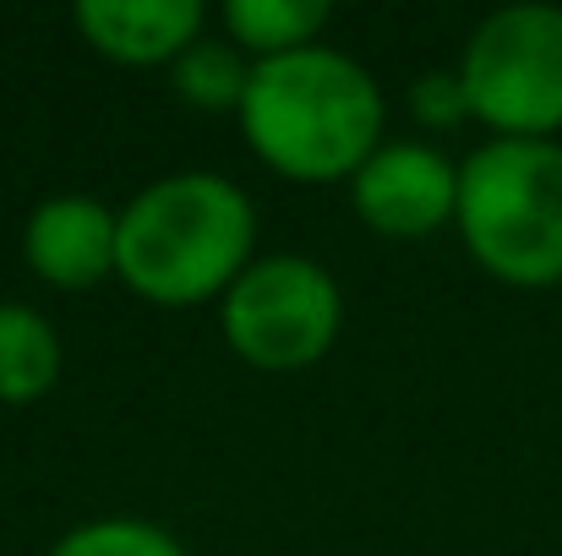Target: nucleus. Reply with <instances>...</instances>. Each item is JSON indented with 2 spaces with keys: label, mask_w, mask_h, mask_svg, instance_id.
<instances>
[{
  "label": "nucleus",
  "mask_w": 562,
  "mask_h": 556,
  "mask_svg": "<svg viewBox=\"0 0 562 556\" xmlns=\"http://www.w3.org/2000/svg\"><path fill=\"white\" fill-rule=\"evenodd\" d=\"M240 126L257 159L290 181H356L382 137V93L350 55L306 44L251 66Z\"/></svg>",
  "instance_id": "nucleus-1"
},
{
  "label": "nucleus",
  "mask_w": 562,
  "mask_h": 556,
  "mask_svg": "<svg viewBox=\"0 0 562 556\" xmlns=\"http://www.w3.org/2000/svg\"><path fill=\"white\" fill-rule=\"evenodd\" d=\"M257 213L246 191L218 175H170L121 213L115 273L154 306H196L229 295L251 268Z\"/></svg>",
  "instance_id": "nucleus-2"
},
{
  "label": "nucleus",
  "mask_w": 562,
  "mask_h": 556,
  "mask_svg": "<svg viewBox=\"0 0 562 556\" xmlns=\"http://www.w3.org/2000/svg\"><path fill=\"white\" fill-rule=\"evenodd\" d=\"M470 257L519 290L562 284V143L497 137L459 170L453 207Z\"/></svg>",
  "instance_id": "nucleus-3"
},
{
  "label": "nucleus",
  "mask_w": 562,
  "mask_h": 556,
  "mask_svg": "<svg viewBox=\"0 0 562 556\" xmlns=\"http://www.w3.org/2000/svg\"><path fill=\"white\" fill-rule=\"evenodd\" d=\"M470 115L519 143H552L562 132V5H503L492 11L459 66Z\"/></svg>",
  "instance_id": "nucleus-4"
},
{
  "label": "nucleus",
  "mask_w": 562,
  "mask_h": 556,
  "mask_svg": "<svg viewBox=\"0 0 562 556\" xmlns=\"http://www.w3.org/2000/svg\"><path fill=\"white\" fill-rule=\"evenodd\" d=\"M224 339L262 371H301L339 339V284L312 257L251 262L224 295Z\"/></svg>",
  "instance_id": "nucleus-5"
},
{
  "label": "nucleus",
  "mask_w": 562,
  "mask_h": 556,
  "mask_svg": "<svg viewBox=\"0 0 562 556\" xmlns=\"http://www.w3.org/2000/svg\"><path fill=\"white\" fill-rule=\"evenodd\" d=\"M453 207H459V170L437 148L393 143L356 170V213L376 235L398 240L431 235L453 218Z\"/></svg>",
  "instance_id": "nucleus-6"
},
{
  "label": "nucleus",
  "mask_w": 562,
  "mask_h": 556,
  "mask_svg": "<svg viewBox=\"0 0 562 556\" xmlns=\"http://www.w3.org/2000/svg\"><path fill=\"white\" fill-rule=\"evenodd\" d=\"M27 262L44 284L60 290H88L115 273V246H121V213H110L93 196H49L27 218Z\"/></svg>",
  "instance_id": "nucleus-7"
},
{
  "label": "nucleus",
  "mask_w": 562,
  "mask_h": 556,
  "mask_svg": "<svg viewBox=\"0 0 562 556\" xmlns=\"http://www.w3.org/2000/svg\"><path fill=\"white\" fill-rule=\"evenodd\" d=\"M82 38L126 66H159L181 60L202 33L196 0H82L77 5Z\"/></svg>",
  "instance_id": "nucleus-8"
},
{
  "label": "nucleus",
  "mask_w": 562,
  "mask_h": 556,
  "mask_svg": "<svg viewBox=\"0 0 562 556\" xmlns=\"http://www.w3.org/2000/svg\"><path fill=\"white\" fill-rule=\"evenodd\" d=\"M60 376V339L49 317L0 306V404H33Z\"/></svg>",
  "instance_id": "nucleus-9"
},
{
  "label": "nucleus",
  "mask_w": 562,
  "mask_h": 556,
  "mask_svg": "<svg viewBox=\"0 0 562 556\" xmlns=\"http://www.w3.org/2000/svg\"><path fill=\"white\" fill-rule=\"evenodd\" d=\"M328 22V0H229L224 27L235 44L257 49L262 60L306 49V38Z\"/></svg>",
  "instance_id": "nucleus-10"
},
{
  "label": "nucleus",
  "mask_w": 562,
  "mask_h": 556,
  "mask_svg": "<svg viewBox=\"0 0 562 556\" xmlns=\"http://www.w3.org/2000/svg\"><path fill=\"white\" fill-rule=\"evenodd\" d=\"M246 82H251V71L240 66L235 44H218V38H196L176 60V93L196 110H229V104L240 110Z\"/></svg>",
  "instance_id": "nucleus-11"
},
{
  "label": "nucleus",
  "mask_w": 562,
  "mask_h": 556,
  "mask_svg": "<svg viewBox=\"0 0 562 556\" xmlns=\"http://www.w3.org/2000/svg\"><path fill=\"white\" fill-rule=\"evenodd\" d=\"M49 556H187L159 524L143 519H99L71 530Z\"/></svg>",
  "instance_id": "nucleus-12"
},
{
  "label": "nucleus",
  "mask_w": 562,
  "mask_h": 556,
  "mask_svg": "<svg viewBox=\"0 0 562 556\" xmlns=\"http://www.w3.org/2000/svg\"><path fill=\"white\" fill-rule=\"evenodd\" d=\"M409 110L420 126H459L470 115V99H464V82L459 71H426L415 88H409Z\"/></svg>",
  "instance_id": "nucleus-13"
}]
</instances>
